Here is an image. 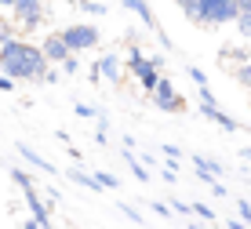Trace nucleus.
Listing matches in <instances>:
<instances>
[{
	"instance_id": "1",
	"label": "nucleus",
	"mask_w": 251,
	"mask_h": 229,
	"mask_svg": "<svg viewBox=\"0 0 251 229\" xmlns=\"http://www.w3.org/2000/svg\"><path fill=\"white\" fill-rule=\"evenodd\" d=\"M0 73L11 76V80H44L48 58L37 44L15 37L7 44H0Z\"/></svg>"
},
{
	"instance_id": "2",
	"label": "nucleus",
	"mask_w": 251,
	"mask_h": 229,
	"mask_svg": "<svg viewBox=\"0 0 251 229\" xmlns=\"http://www.w3.org/2000/svg\"><path fill=\"white\" fill-rule=\"evenodd\" d=\"M226 22H237V0H197V25L215 29Z\"/></svg>"
},
{
	"instance_id": "3",
	"label": "nucleus",
	"mask_w": 251,
	"mask_h": 229,
	"mask_svg": "<svg viewBox=\"0 0 251 229\" xmlns=\"http://www.w3.org/2000/svg\"><path fill=\"white\" fill-rule=\"evenodd\" d=\"M62 40H66V48L76 55V51L99 48L102 33H99V25H95V22H73V25H66V29H62Z\"/></svg>"
},
{
	"instance_id": "4",
	"label": "nucleus",
	"mask_w": 251,
	"mask_h": 229,
	"mask_svg": "<svg viewBox=\"0 0 251 229\" xmlns=\"http://www.w3.org/2000/svg\"><path fill=\"white\" fill-rule=\"evenodd\" d=\"M127 69L135 73V80L142 84V91L146 95H153V87H157V80H160V69L146 58V51L142 48H131L127 51Z\"/></svg>"
},
{
	"instance_id": "5",
	"label": "nucleus",
	"mask_w": 251,
	"mask_h": 229,
	"mask_svg": "<svg viewBox=\"0 0 251 229\" xmlns=\"http://www.w3.org/2000/svg\"><path fill=\"white\" fill-rule=\"evenodd\" d=\"M15 25H19L22 33H33V29H40L48 19V11H44V0H15Z\"/></svg>"
},
{
	"instance_id": "6",
	"label": "nucleus",
	"mask_w": 251,
	"mask_h": 229,
	"mask_svg": "<svg viewBox=\"0 0 251 229\" xmlns=\"http://www.w3.org/2000/svg\"><path fill=\"white\" fill-rule=\"evenodd\" d=\"M150 99L157 102L164 113H186V99L175 91V84H171L168 76H160V80H157V87H153V95H150Z\"/></svg>"
},
{
	"instance_id": "7",
	"label": "nucleus",
	"mask_w": 251,
	"mask_h": 229,
	"mask_svg": "<svg viewBox=\"0 0 251 229\" xmlns=\"http://www.w3.org/2000/svg\"><path fill=\"white\" fill-rule=\"evenodd\" d=\"M120 4H124V7H127V11H135V15H138V19H142V25H146V29H153V33H157V37H160V44H164V48H171V40H168V33H164V29H160V22H157V15H153V7H150V4H146V0H120Z\"/></svg>"
},
{
	"instance_id": "8",
	"label": "nucleus",
	"mask_w": 251,
	"mask_h": 229,
	"mask_svg": "<svg viewBox=\"0 0 251 229\" xmlns=\"http://www.w3.org/2000/svg\"><path fill=\"white\" fill-rule=\"evenodd\" d=\"M40 51H44V58H48V66H62L73 51L66 48V40H62V33H48L44 44H40Z\"/></svg>"
},
{
	"instance_id": "9",
	"label": "nucleus",
	"mask_w": 251,
	"mask_h": 229,
	"mask_svg": "<svg viewBox=\"0 0 251 229\" xmlns=\"http://www.w3.org/2000/svg\"><path fill=\"white\" fill-rule=\"evenodd\" d=\"M95 69H99V76H102V80L120 84V58H117V55H102L99 62H95Z\"/></svg>"
},
{
	"instance_id": "10",
	"label": "nucleus",
	"mask_w": 251,
	"mask_h": 229,
	"mask_svg": "<svg viewBox=\"0 0 251 229\" xmlns=\"http://www.w3.org/2000/svg\"><path fill=\"white\" fill-rule=\"evenodd\" d=\"M201 113H204L207 120H215V124H219L222 131H229V135H233V131H240V124H237V120L229 117V113H222L219 105H201Z\"/></svg>"
},
{
	"instance_id": "11",
	"label": "nucleus",
	"mask_w": 251,
	"mask_h": 229,
	"mask_svg": "<svg viewBox=\"0 0 251 229\" xmlns=\"http://www.w3.org/2000/svg\"><path fill=\"white\" fill-rule=\"evenodd\" d=\"M19 153H22V160H29L33 167H40V171H48V175H55V171H58V167L51 164V160H44V156H40L33 146H22V142H19Z\"/></svg>"
},
{
	"instance_id": "12",
	"label": "nucleus",
	"mask_w": 251,
	"mask_h": 229,
	"mask_svg": "<svg viewBox=\"0 0 251 229\" xmlns=\"http://www.w3.org/2000/svg\"><path fill=\"white\" fill-rule=\"evenodd\" d=\"M69 182H76V186H84V189H91V193H102V186L95 182V175L91 171H80V167H69Z\"/></svg>"
},
{
	"instance_id": "13",
	"label": "nucleus",
	"mask_w": 251,
	"mask_h": 229,
	"mask_svg": "<svg viewBox=\"0 0 251 229\" xmlns=\"http://www.w3.org/2000/svg\"><path fill=\"white\" fill-rule=\"evenodd\" d=\"M193 167H197V171L215 175V178H222V175H226V167H222L219 160H211V156H204V153H193Z\"/></svg>"
},
{
	"instance_id": "14",
	"label": "nucleus",
	"mask_w": 251,
	"mask_h": 229,
	"mask_svg": "<svg viewBox=\"0 0 251 229\" xmlns=\"http://www.w3.org/2000/svg\"><path fill=\"white\" fill-rule=\"evenodd\" d=\"M219 62H222V66H226V62L244 66V62H251V51H248V48H222V51H219Z\"/></svg>"
},
{
	"instance_id": "15",
	"label": "nucleus",
	"mask_w": 251,
	"mask_h": 229,
	"mask_svg": "<svg viewBox=\"0 0 251 229\" xmlns=\"http://www.w3.org/2000/svg\"><path fill=\"white\" fill-rule=\"evenodd\" d=\"M124 160H127V167H131V175H135L138 182H146V178H150V171H146V167L138 164V156L131 153V149H124Z\"/></svg>"
},
{
	"instance_id": "16",
	"label": "nucleus",
	"mask_w": 251,
	"mask_h": 229,
	"mask_svg": "<svg viewBox=\"0 0 251 229\" xmlns=\"http://www.w3.org/2000/svg\"><path fill=\"white\" fill-rule=\"evenodd\" d=\"M91 175H95V182H99V186H102V189H117V186H120V182H117V175H109V171H102V167H95V171H91Z\"/></svg>"
},
{
	"instance_id": "17",
	"label": "nucleus",
	"mask_w": 251,
	"mask_h": 229,
	"mask_svg": "<svg viewBox=\"0 0 251 229\" xmlns=\"http://www.w3.org/2000/svg\"><path fill=\"white\" fill-rule=\"evenodd\" d=\"M73 7H80V11H88V15H106V7L99 4V0H69Z\"/></svg>"
},
{
	"instance_id": "18",
	"label": "nucleus",
	"mask_w": 251,
	"mask_h": 229,
	"mask_svg": "<svg viewBox=\"0 0 251 229\" xmlns=\"http://www.w3.org/2000/svg\"><path fill=\"white\" fill-rule=\"evenodd\" d=\"M189 215H197L201 222H215V211L207 207V204H201V200H197V204H189Z\"/></svg>"
},
{
	"instance_id": "19",
	"label": "nucleus",
	"mask_w": 251,
	"mask_h": 229,
	"mask_svg": "<svg viewBox=\"0 0 251 229\" xmlns=\"http://www.w3.org/2000/svg\"><path fill=\"white\" fill-rule=\"evenodd\" d=\"M11 182H15V186H19L22 193H25V189H33V178L22 171V167H11Z\"/></svg>"
},
{
	"instance_id": "20",
	"label": "nucleus",
	"mask_w": 251,
	"mask_h": 229,
	"mask_svg": "<svg viewBox=\"0 0 251 229\" xmlns=\"http://www.w3.org/2000/svg\"><path fill=\"white\" fill-rule=\"evenodd\" d=\"M15 37H19V25H15V22H0V44H7V40H15Z\"/></svg>"
},
{
	"instance_id": "21",
	"label": "nucleus",
	"mask_w": 251,
	"mask_h": 229,
	"mask_svg": "<svg viewBox=\"0 0 251 229\" xmlns=\"http://www.w3.org/2000/svg\"><path fill=\"white\" fill-rule=\"evenodd\" d=\"M58 73H66V76H76V73H80V58H76V55H69L66 62L58 66Z\"/></svg>"
},
{
	"instance_id": "22",
	"label": "nucleus",
	"mask_w": 251,
	"mask_h": 229,
	"mask_svg": "<svg viewBox=\"0 0 251 229\" xmlns=\"http://www.w3.org/2000/svg\"><path fill=\"white\" fill-rule=\"evenodd\" d=\"M233 76H237V80H240V84H244L248 91H251V62H244V66H237V69H233Z\"/></svg>"
},
{
	"instance_id": "23",
	"label": "nucleus",
	"mask_w": 251,
	"mask_h": 229,
	"mask_svg": "<svg viewBox=\"0 0 251 229\" xmlns=\"http://www.w3.org/2000/svg\"><path fill=\"white\" fill-rule=\"evenodd\" d=\"M175 4H178V11H182L189 22H197V0H175Z\"/></svg>"
},
{
	"instance_id": "24",
	"label": "nucleus",
	"mask_w": 251,
	"mask_h": 229,
	"mask_svg": "<svg viewBox=\"0 0 251 229\" xmlns=\"http://www.w3.org/2000/svg\"><path fill=\"white\" fill-rule=\"evenodd\" d=\"M117 207H120V215H124V218H127V222H135V226H142V215H138V211H135L131 204H124V200H120V204H117Z\"/></svg>"
},
{
	"instance_id": "25",
	"label": "nucleus",
	"mask_w": 251,
	"mask_h": 229,
	"mask_svg": "<svg viewBox=\"0 0 251 229\" xmlns=\"http://www.w3.org/2000/svg\"><path fill=\"white\" fill-rule=\"evenodd\" d=\"M237 29L244 33V37H251V7H248V11H240V15H237Z\"/></svg>"
},
{
	"instance_id": "26",
	"label": "nucleus",
	"mask_w": 251,
	"mask_h": 229,
	"mask_svg": "<svg viewBox=\"0 0 251 229\" xmlns=\"http://www.w3.org/2000/svg\"><path fill=\"white\" fill-rule=\"evenodd\" d=\"M189 80H193L197 91H201V87H207V73H204V69H197V66H189Z\"/></svg>"
},
{
	"instance_id": "27",
	"label": "nucleus",
	"mask_w": 251,
	"mask_h": 229,
	"mask_svg": "<svg viewBox=\"0 0 251 229\" xmlns=\"http://www.w3.org/2000/svg\"><path fill=\"white\" fill-rule=\"evenodd\" d=\"M237 211H240V222H244V226H251V204H248L244 197L237 200Z\"/></svg>"
},
{
	"instance_id": "28",
	"label": "nucleus",
	"mask_w": 251,
	"mask_h": 229,
	"mask_svg": "<svg viewBox=\"0 0 251 229\" xmlns=\"http://www.w3.org/2000/svg\"><path fill=\"white\" fill-rule=\"evenodd\" d=\"M73 113H76V117H84V120H91V117H95V105H88V102H76V105H73Z\"/></svg>"
},
{
	"instance_id": "29",
	"label": "nucleus",
	"mask_w": 251,
	"mask_h": 229,
	"mask_svg": "<svg viewBox=\"0 0 251 229\" xmlns=\"http://www.w3.org/2000/svg\"><path fill=\"white\" fill-rule=\"evenodd\" d=\"M164 156H168V160H182V149H178V146H168V142H164Z\"/></svg>"
},
{
	"instance_id": "30",
	"label": "nucleus",
	"mask_w": 251,
	"mask_h": 229,
	"mask_svg": "<svg viewBox=\"0 0 251 229\" xmlns=\"http://www.w3.org/2000/svg\"><path fill=\"white\" fill-rule=\"evenodd\" d=\"M153 211H157L160 218H171V204H164V200H153Z\"/></svg>"
},
{
	"instance_id": "31",
	"label": "nucleus",
	"mask_w": 251,
	"mask_h": 229,
	"mask_svg": "<svg viewBox=\"0 0 251 229\" xmlns=\"http://www.w3.org/2000/svg\"><path fill=\"white\" fill-rule=\"evenodd\" d=\"M55 80H58V66H48V73H44L40 84H55Z\"/></svg>"
},
{
	"instance_id": "32",
	"label": "nucleus",
	"mask_w": 251,
	"mask_h": 229,
	"mask_svg": "<svg viewBox=\"0 0 251 229\" xmlns=\"http://www.w3.org/2000/svg\"><path fill=\"white\" fill-rule=\"evenodd\" d=\"M171 211H178V215H189V204H186V200H171Z\"/></svg>"
},
{
	"instance_id": "33",
	"label": "nucleus",
	"mask_w": 251,
	"mask_h": 229,
	"mask_svg": "<svg viewBox=\"0 0 251 229\" xmlns=\"http://www.w3.org/2000/svg\"><path fill=\"white\" fill-rule=\"evenodd\" d=\"M0 91H15V80H11V76H4V73H0Z\"/></svg>"
},
{
	"instance_id": "34",
	"label": "nucleus",
	"mask_w": 251,
	"mask_h": 229,
	"mask_svg": "<svg viewBox=\"0 0 251 229\" xmlns=\"http://www.w3.org/2000/svg\"><path fill=\"white\" fill-rule=\"evenodd\" d=\"M226 229H248V226L240 222V218H229V222H226Z\"/></svg>"
},
{
	"instance_id": "35",
	"label": "nucleus",
	"mask_w": 251,
	"mask_h": 229,
	"mask_svg": "<svg viewBox=\"0 0 251 229\" xmlns=\"http://www.w3.org/2000/svg\"><path fill=\"white\" fill-rule=\"evenodd\" d=\"M11 7H15V0H0V15H4V11H11Z\"/></svg>"
},
{
	"instance_id": "36",
	"label": "nucleus",
	"mask_w": 251,
	"mask_h": 229,
	"mask_svg": "<svg viewBox=\"0 0 251 229\" xmlns=\"http://www.w3.org/2000/svg\"><path fill=\"white\" fill-rule=\"evenodd\" d=\"M22 229H40V226H37V218H25V222H22Z\"/></svg>"
},
{
	"instance_id": "37",
	"label": "nucleus",
	"mask_w": 251,
	"mask_h": 229,
	"mask_svg": "<svg viewBox=\"0 0 251 229\" xmlns=\"http://www.w3.org/2000/svg\"><path fill=\"white\" fill-rule=\"evenodd\" d=\"M240 156H244V160L251 164V146H244V149H240Z\"/></svg>"
},
{
	"instance_id": "38",
	"label": "nucleus",
	"mask_w": 251,
	"mask_h": 229,
	"mask_svg": "<svg viewBox=\"0 0 251 229\" xmlns=\"http://www.w3.org/2000/svg\"><path fill=\"white\" fill-rule=\"evenodd\" d=\"M186 229H204V226H197V222H193V226H186Z\"/></svg>"
},
{
	"instance_id": "39",
	"label": "nucleus",
	"mask_w": 251,
	"mask_h": 229,
	"mask_svg": "<svg viewBox=\"0 0 251 229\" xmlns=\"http://www.w3.org/2000/svg\"><path fill=\"white\" fill-rule=\"evenodd\" d=\"M211 229H222V226H211Z\"/></svg>"
},
{
	"instance_id": "40",
	"label": "nucleus",
	"mask_w": 251,
	"mask_h": 229,
	"mask_svg": "<svg viewBox=\"0 0 251 229\" xmlns=\"http://www.w3.org/2000/svg\"><path fill=\"white\" fill-rule=\"evenodd\" d=\"M0 22H4V15H0Z\"/></svg>"
}]
</instances>
